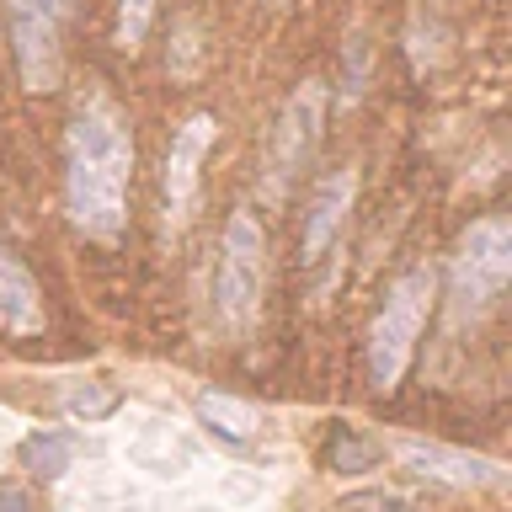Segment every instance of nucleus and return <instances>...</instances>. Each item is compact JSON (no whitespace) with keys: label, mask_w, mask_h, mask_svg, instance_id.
Here are the masks:
<instances>
[{"label":"nucleus","mask_w":512,"mask_h":512,"mask_svg":"<svg viewBox=\"0 0 512 512\" xmlns=\"http://www.w3.org/2000/svg\"><path fill=\"white\" fill-rule=\"evenodd\" d=\"M128 176H134V144H128L123 112L91 96L64 134V214L86 240L123 235Z\"/></svg>","instance_id":"obj_1"},{"label":"nucleus","mask_w":512,"mask_h":512,"mask_svg":"<svg viewBox=\"0 0 512 512\" xmlns=\"http://www.w3.org/2000/svg\"><path fill=\"white\" fill-rule=\"evenodd\" d=\"M427 310H432V272L427 267L400 272L374 315V331H368V379H374V390H395L406 379Z\"/></svg>","instance_id":"obj_2"},{"label":"nucleus","mask_w":512,"mask_h":512,"mask_svg":"<svg viewBox=\"0 0 512 512\" xmlns=\"http://www.w3.org/2000/svg\"><path fill=\"white\" fill-rule=\"evenodd\" d=\"M512 278V224L507 219H475L459 235L454 262H448V304L459 320L486 315Z\"/></svg>","instance_id":"obj_3"},{"label":"nucleus","mask_w":512,"mask_h":512,"mask_svg":"<svg viewBox=\"0 0 512 512\" xmlns=\"http://www.w3.org/2000/svg\"><path fill=\"white\" fill-rule=\"evenodd\" d=\"M262 283H267V230L251 208H235L224 224V256H219V315L230 331H246L262 310Z\"/></svg>","instance_id":"obj_4"},{"label":"nucleus","mask_w":512,"mask_h":512,"mask_svg":"<svg viewBox=\"0 0 512 512\" xmlns=\"http://www.w3.org/2000/svg\"><path fill=\"white\" fill-rule=\"evenodd\" d=\"M11 16V54L27 91H54L64 70V22L70 0H6Z\"/></svg>","instance_id":"obj_5"},{"label":"nucleus","mask_w":512,"mask_h":512,"mask_svg":"<svg viewBox=\"0 0 512 512\" xmlns=\"http://www.w3.org/2000/svg\"><path fill=\"white\" fill-rule=\"evenodd\" d=\"M214 118L208 112H192V118L171 134V150H166V171H160V219H166V235H176L198 203V176H203V160L214 150Z\"/></svg>","instance_id":"obj_6"},{"label":"nucleus","mask_w":512,"mask_h":512,"mask_svg":"<svg viewBox=\"0 0 512 512\" xmlns=\"http://www.w3.org/2000/svg\"><path fill=\"white\" fill-rule=\"evenodd\" d=\"M320 123H326V91H320V80H304V86L283 102V118L272 128V155H267L272 192H283L304 166H310V155L320 144Z\"/></svg>","instance_id":"obj_7"},{"label":"nucleus","mask_w":512,"mask_h":512,"mask_svg":"<svg viewBox=\"0 0 512 512\" xmlns=\"http://www.w3.org/2000/svg\"><path fill=\"white\" fill-rule=\"evenodd\" d=\"M352 198H358V171H352V166L331 171L326 182L315 187L310 208H304V262H320V256L342 240V224L352 214Z\"/></svg>","instance_id":"obj_8"},{"label":"nucleus","mask_w":512,"mask_h":512,"mask_svg":"<svg viewBox=\"0 0 512 512\" xmlns=\"http://www.w3.org/2000/svg\"><path fill=\"white\" fill-rule=\"evenodd\" d=\"M0 326L16 331V336H38L43 331V294H38V278L22 267L6 240H0Z\"/></svg>","instance_id":"obj_9"},{"label":"nucleus","mask_w":512,"mask_h":512,"mask_svg":"<svg viewBox=\"0 0 512 512\" xmlns=\"http://www.w3.org/2000/svg\"><path fill=\"white\" fill-rule=\"evenodd\" d=\"M400 459L432 480H448V486H502V464L459 454V448H443V443H400Z\"/></svg>","instance_id":"obj_10"},{"label":"nucleus","mask_w":512,"mask_h":512,"mask_svg":"<svg viewBox=\"0 0 512 512\" xmlns=\"http://www.w3.org/2000/svg\"><path fill=\"white\" fill-rule=\"evenodd\" d=\"M198 416L219 432V438H235V443L256 438V427H262V411L246 406V400H235V395H198Z\"/></svg>","instance_id":"obj_11"},{"label":"nucleus","mask_w":512,"mask_h":512,"mask_svg":"<svg viewBox=\"0 0 512 512\" xmlns=\"http://www.w3.org/2000/svg\"><path fill=\"white\" fill-rule=\"evenodd\" d=\"M16 459H22V470H32V475H64L75 459V438L70 432H32V438L16 448Z\"/></svg>","instance_id":"obj_12"},{"label":"nucleus","mask_w":512,"mask_h":512,"mask_svg":"<svg viewBox=\"0 0 512 512\" xmlns=\"http://www.w3.org/2000/svg\"><path fill=\"white\" fill-rule=\"evenodd\" d=\"M64 411H70L75 422H102V416L118 411V390L102 384V379H80V384L64 390Z\"/></svg>","instance_id":"obj_13"},{"label":"nucleus","mask_w":512,"mask_h":512,"mask_svg":"<svg viewBox=\"0 0 512 512\" xmlns=\"http://www.w3.org/2000/svg\"><path fill=\"white\" fill-rule=\"evenodd\" d=\"M374 459H379V448L358 438L352 427H336L331 432V443H326V464L336 475H358V470H374Z\"/></svg>","instance_id":"obj_14"},{"label":"nucleus","mask_w":512,"mask_h":512,"mask_svg":"<svg viewBox=\"0 0 512 512\" xmlns=\"http://www.w3.org/2000/svg\"><path fill=\"white\" fill-rule=\"evenodd\" d=\"M155 6L160 0H118V48L123 54H134V48L144 43V32H150V22H155Z\"/></svg>","instance_id":"obj_15"},{"label":"nucleus","mask_w":512,"mask_h":512,"mask_svg":"<svg viewBox=\"0 0 512 512\" xmlns=\"http://www.w3.org/2000/svg\"><path fill=\"white\" fill-rule=\"evenodd\" d=\"M347 507H352V512H411V507L400 502V496H390V491H374V496H352Z\"/></svg>","instance_id":"obj_16"},{"label":"nucleus","mask_w":512,"mask_h":512,"mask_svg":"<svg viewBox=\"0 0 512 512\" xmlns=\"http://www.w3.org/2000/svg\"><path fill=\"white\" fill-rule=\"evenodd\" d=\"M0 512H38V496L27 486H0Z\"/></svg>","instance_id":"obj_17"}]
</instances>
